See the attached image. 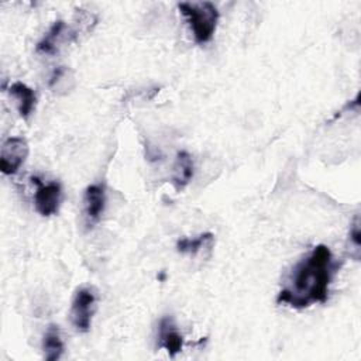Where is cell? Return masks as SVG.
I'll use <instances>...</instances> for the list:
<instances>
[{"instance_id":"1","label":"cell","mask_w":361,"mask_h":361,"mask_svg":"<svg viewBox=\"0 0 361 361\" xmlns=\"http://www.w3.org/2000/svg\"><path fill=\"white\" fill-rule=\"evenodd\" d=\"M336 269L329 247L316 245L290 271L286 285L279 290L276 302L293 309H305L313 303H324Z\"/></svg>"},{"instance_id":"2","label":"cell","mask_w":361,"mask_h":361,"mask_svg":"<svg viewBox=\"0 0 361 361\" xmlns=\"http://www.w3.org/2000/svg\"><path fill=\"white\" fill-rule=\"evenodd\" d=\"M179 11L186 18L193 38L197 44H206L212 41L217 23H219V10L210 1H197V3H179Z\"/></svg>"},{"instance_id":"3","label":"cell","mask_w":361,"mask_h":361,"mask_svg":"<svg viewBox=\"0 0 361 361\" xmlns=\"http://www.w3.org/2000/svg\"><path fill=\"white\" fill-rule=\"evenodd\" d=\"M96 312V293L93 288H80L75 292L71 305L72 326L80 331L87 333L92 326V319Z\"/></svg>"},{"instance_id":"4","label":"cell","mask_w":361,"mask_h":361,"mask_svg":"<svg viewBox=\"0 0 361 361\" xmlns=\"http://www.w3.org/2000/svg\"><path fill=\"white\" fill-rule=\"evenodd\" d=\"M30 147L23 137H8L3 141L0 149V171L3 175H14L25 162Z\"/></svg>"},{"instance_id":"5","label":"cell","mask_w":361,"mask_h":361,"mask_svg":"<svg viewBox=\"0 0 361 361\" xmlns=\"http://www.w3.org/2000/svg\"><path fill=\"white\" fill-rule=\"evenodd\" d=\"M32 183L37 185L34 193V207L35 210L44 216L49 217L58 213L61 202H62V188L59 182L44 183L37 176L31 178Z\"/></svg>"},{"instance_id":"6","label":"cell","mask_w":361,"mask_h":361,"mask_svg":"<svg viewBox=\"0 0 361 361\" xmlns=\"http://www.w3.org/2000/svg\"><path fill=\"white\" fill-rule=\"evenodd\" d=\"M106 206V190L102 183H92L85 189L83 213L87 227H93L102 219Z\"/></svg>"},{"instance_id":"7","label":"cell","mask_w":361,"mask_h":361,"mask_svg":"<svg viewBox=\"0 0 361 361\" xmlns=\"http://www.w3.org/2000/svg\"><path fill=\"white\" fill-rule=\"evenodd\" d=\"M157 338H158V347L164 348L169 354V357L173 358L178 353L182 351L183 337L179 333L172 317L165 316L159 320Z\"/></svg>"},{"instance_id":"8","label":"cell","mask_w":361,"mask_h":361,"mask_svg":"<svg viewBox=\"0 0 361 361\" xmlns=\"http://www.w3.org/2000/svg\"><path fill=\"white\" fill-rule=\"evenodd\" d=\"M8 93L17 100V109L20 116L27 120L35 109V103H37L35 92L23 82H14L13 85H10Z\"/></svg>"},{"instance_id":"9","label":"cell","mask_w":361,"mask_h":361,"mask_svg":"<svg viewBox=\"0 0 361 361\" xmlns=\"http://www.w3.org/2000/svg\"><path fill=\"white\" fill-rule=\"evenodd\" d=\"M195 173L193 159L186 151H179L176 154V161L173 165V175L171 178L172 185L176 190H180L189 185Z\"/></svg>"},{"instance_id":"10","label":"cell","mask_w":361,"mask_h":361,"mask_svg":"<svg viewBox=\"0 0 361 361\" xmlns=\"http://www.w3.org/2000/svg\"><path fill=\"white\" fill-rule=\"evenodd\" d=\"M42 351L47 361H56L63 354V341L58 326L49 324L42 337Z\"/></svg>"},{"instance_id":"11","label":"cell","mask_w":361,"mask_h":361,"mask_svg":"<svg viewBox=\"0 0 361 361\" xmlns=\"http://www.w3.org/2000/svg\"><path fill=\"white\" fill-rule=\"evenodd\" d=\"M214 243V235L212 233L199 234L195 238L182 237L176 241V251L180 254H197L202 248H212Z\"/></svg>"},{"instance_id":"12","label":"cell","mask_w":361,"mask_h":361,"mask_svg":"<svg viewBox=\"0 0 361 361\" xmlns=\"http://www.w3.org/2000/svg\"><path fill=\"white\" fill-rule=\"evenodd\" d=\"M65 30V23L62 20H56L48 30V32L42 37V39L37 44V51L42 54H54L56 49L58 39L61 38L62 32Z\"/></svg>"},{"instance_id":"13","label":"cell","mask_w":361,"mask_h":361,"mask_svg":"<svg viewBox=\"0 0 361 361\" xmlns=\"http://www.w3.org/2000/svg\"><path fill=\"white\" fill-rule=\"evenodd\" d=\"M348 237H350V244L355 250V258H358L360 245H361V231H360V220H358V217H355V220H354V223L351 226Z\"/></svg>"}]
</instances>
